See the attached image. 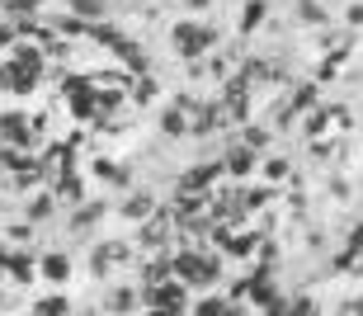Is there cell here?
I'll return each mask as SVG.
<instances>
[{
	"label": "cell",
	"instance_id": "16",
	"mask_svg": "<svg viewBox=\"0 0 363 316\" xmlns=\"http://www.w3.org/2000/svg\"><path fill=\"white\" fill-rule=\"evenodd\" d=\"M71 307H67V298H43L38 303V316H67Z\"/></svg>",
	"mask_w": 363,
	"mask_h": 316
},
{
	"label": "cell",
	"instance_id": "5",
	"mask_svg": "<svg viewBox=\"0 0 363 316\" xmlns=\"http://www.w3.org/2000/svg\"><path fill=\"white\" fill-rule=\"evenodd\" d=\"M67 274H71V260H67V255H48V260H43V278H52V283H62Z\"/></svg>",
	"mask_w": 363,
	"mask_h": 316
},
{
	"label": "cell",
	"instance_id": "8",
	"mask_svg": "<svg viewBox=\"0 0 363 316\" xmlns=\"http://www.w3.org/2000/svg\"><path fill=\"white\" fill-rule=\"evenodd\" d=\"M99 218H104V203H85L81 213L71 218V232H85V227H90V222H99Z\"/></svg>",
	"mask_w": 363,
	"mask_h": 316
},
{
	"label": "cell",
	"instance_id": "7",
	"mask_svg": "<svg viewBox=\"0 0 363 316\" xmlns=\"http://www.w3.org/2000/svg\"><path fill=\"white\" fill-rule=\"evenodd\" d=\"M165 232H170V222L161 218V222H151V227H142V236H137V241H142L147 250L151 246H165Z\"/></svg>",
	"mask_w": 363,
	"mask_h": 316
},
{
	"label": "cell",
	"instance_id": "3",
	"mask_svg": "<svg viewBox=\"0 0 363 316\" xmlns=\"http://www.w3.org/2000/svg\"><path fill=\"white\" fill-rule=\"evenodd\" d=\"M222 170H231V175H250V170H255V147H245V142H241V147H231Z\"/></svg>",
	"mask_w": 363,
	"mask_h": 316
},
{
	"label": "cell",
	"instance_id": "6",
	"mask_svg": "<svg viewBox=\"0 0 363 316\" xmlns=\"http://www.w3.org/2000/svg\"><path fill=\"white\" fill-rule=\"evenodd\" d=\"M184 104H175V109H165L161 113V132H170V137H179V132H184Z\"/></svg>",
	"mask_w": 363,
	"mask_h": 316
},
{
	"label": "cell",
	"instance_id": "15",
	"mask_svg": "<svg viewBox=\"0 0 363 316\" xmlns=\"http://www.w3.org/2000/svg\"><path fill=\"white\" fill-rule=\"evenodd\" d=\"M108 0H71V10L81 14V19H94V14H104Z\"/></svg>",
	"mask_w": 363,
	"mask_h": 316
},
{
	"label": "cell",
	"instance_id": "10",
	"mask_svg": "<svg viewBox=\"0 0 363 316\" xmlns=\"http://www.w3.org/2000/svg\"><path fill=\"white\" fill-rule=\"evenodd\" d=\"M133 307H137V293L133 288H118L113 298H108V312H113V316H128Z\"/></svg>",
	"mask_w": 363,
	"mask_h": 316
},
{
	"label": "cell",
	"instance_id": "18",
	"mask_svg": "<svg viewBox=\"0 0 363 316\" xmlns=\"http://www.w3.org/2000/svg\"><path fill=\"white\" fill-rule=\"evenodd\" d=\"M264 175H269V179H283V175H288V161H283V156H269V165H264Z\"/></svg>",
	"mask_w": 363,
	"mask_h": 316
},
{
	"label": "cell",
	"instance_id": "20",
	"mask_svg": "<svg viewBox=\"0 0 363 316\" xmlns=\"http://www.w3.org/2000/svg\"><path fill=\"white\" fill-rule=\"evenodd\" d=\"M350 24H363V5H350Z\"/></svg>",
	"mask_w": 363,
	"mask_h": 316
},
{
	"label": "cell",
	"instance_id": "19",
	"mask_svg": "<svg viewBox=\"0 0 363 316\" xmlns=\"http://www.w3.org/2000/svg\"><path fill=\"white\" fill-rule=\"evenodd\" d=\"M288 316H316V307H311V298H297V303L288 307Z\"/></svg>",
	"mask_w": 363,
	"mask_h": 316
},
{
	"label": "cell",
	"instance_id": "2",
	"mask_svg": "<svg viewBox=\"0 0 363 316\" xmlns=\"http://www.w3.org/2000/svg\"><path fill=\"white\" fill-rule=\"evenodd\" d=\"M175 43H179V52H184V57H199V52H208V47H217V33H213V28H199V24H179Z\"/></svg>",
	"mask_w": 363,
	"mask_h": 316
},
{
	"label": "cell",
	"instance_id": "9",
	"mask_svg": "<svg viewBox=\"0 0 363 316\" xmlns=\"http://www.w3.org/2000/svg\"><path fill=\"white\" fill-rule=\"evenodd\" d=\"M264 24V0H250L241 10V33H250V28H259Z\"/></svg>",
	"mask_w": 363,
	"mask_h": 316
},
{
	"label": "cell",
	"instance_id": "1",
	"mask_svg": "<svg viewBox=\"0 0 363 316\" xmlns=\"http://www.w3.org/2000/svg\"><path fill=\"white\" fill-rule=\"evenodd\" d=\"M170 264L184 274V283H199V288L217 278V260H213V255H194V250H184V255H175Z\"/></svg>",
	"mask_w": 363,
	"mask_h": 316
},
{
	"label": "cell",
	"instance_id": "13",
	"mask_svg": "<svg viewBox=\"0 0 363 316\" xmlns=\"http://www.w3.org/2000/svg\"><path fill=\"white\" fill-rule=\"evenodd\" d=\"M133 99H137V104H151V99H156V81H151V76L133 81Z\"/></svg>",
	"mask_w": 363,
	"mask_h": 316
},
{
	"label": "cell",
	"instance_id": "12",
	"mask_svg": "<svg viewBox=\"0 0 363 316\" xmlns=\"http://www.w3.org/2000/svg\"><path fill=\"white\" fill-rule=\"evenodd\" d=\"M297 19H302V24H321L325 10L316 5V0H297Z\"/></svg>",
	"mask_w": 363,
	"mask_h": 316
},
{
	"label": "cell",
	"instance_id": "11",
	"mask_svg": "<svg viewBox=\"0 0 363 316\" xmlns=\"http://www.w3.org/2000/svg\"><path fill=\"white\" fill-rule=\"evenodd\" d=\"M151 208H156V203H151V193H133V198L123 203V218H147Z\"/></svg>",
	"mask_w": 363,
	"mask_h": 316
},
{
	"label": "cell",
	"instance_id": "14",
	"mask_svg": "<svg viewBox=\"0 0 363 316\" xmlns=\"http://www.w3.org/2000/svg\"><path fill=\"white\" fill-rule=\"evenodd\" d=\"M43 218H52V198H48V193H38V198L28 203V222H43Z\"/></svg>",
	"mask_w": 363,
	"mask_h": 316
},
{
	"label": "cell",
	"instance_id": "17",
	"mask_svg": "<svg viewBox=\"0 0 363 316\" xmlns=\"http://www.w3.org/2000/svg\"><path fill=\"white\" fill-rule=\"evenodd\" d=\"M245 147H269V132H264V128H245Z\"/></svg>",
	"mask_w": 363,
	"mask_h": 316
},
{
	"label": "cell",
	"instance_id": "4",
	"mask_svg": "<svg viewBox=\"0 0 363 316\" xmlns=\"http://www.w3.org/2000/svg\"><path fill=\"white\" fill-rule=\"evenodd\" d=\"M0 137H5V142H14V147H19V142H28L24 113H5V118H0Z\"/></svg>",
	"mask_w": 363,
	"mask_h": 316
}]
</instances>
